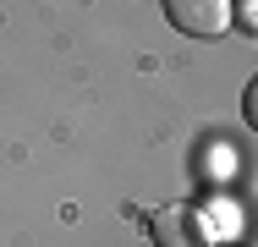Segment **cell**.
Wrapping results in <instances>:
<instances>
[{
	"label": "cell",
	"mask_w": 258,
	"mask_h": 247,
	"mask_svg": "<svg viewBox=\"0 0 258 247\" xmlns=\"http://www.w3.org/2000/svg\"><path fill=\"white\" fill-rule=\"evenodd\" d=\"M231 6L236 0H165V17L187 39H220L231 28Z\"/></svg>",
	"instance_id": "2"
},
{
	"label": "cell",
	"mask_w": 258,
	"mask_h": 247,
	"mask_svg": "<svg viewBox=\"0 0 258 247\" xmlns=\"http://www.w3.org/2000/svg\"><path fill=\"white\" fill-rule=\"evenodd\" d=\"M149 236H154V247H209L214 242L209 214L198 203H159L149 214Z\"/></svg>",
	"instance_id": "1"
}]
</instances>
